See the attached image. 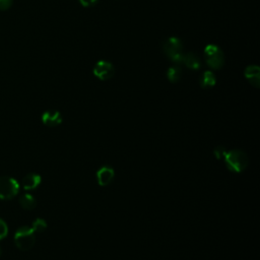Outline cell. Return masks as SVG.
Masks as SVG:
<instances>
[{
  "instance_id": "cell-1",
  "label": "cell",
  "mask_w": 260,
  "mask_h": 260,
  "mask_svg": "<svg viewBox=\"0 0 260 260\" xmlns=\"http://www.w3.org/2000/svg\"><path fill=\"white\" fill-rule=\"evenodd\" d=\"M224 159L228 170L232 173H242L249 165L247 154L240 150H233L226 153Z\"/></svg>"
},
{
  "instance_id": "cell-2",
  "label": "cell",
  "mask_w": 260,
  "mask_h": 260,
  "mask_svg": "<svg viewBox=\"0 0 260 260\" xmlns=\"http://www.w3.org/2000/svg\"><path fill=\"white\" fill-rule=\"evenodd\" d=\"M183 45L181 41L176 37H171L167 39L163 44V51L168 56V58L174 63L178 64L183 59Z\"/></svg>"
},
{
  "instance_id": "cell-3",
  "label": "cell",
  "mask_w": 260,
  "mask_h": 260,
  "mask_svg": "<svg viewBox=\"0 0 260 260\" xmlns=\"http://www.w3.org/2000/svg\"><path fill=\"white\" fill-rule=\"evenodd\" d=\"M36 242L35 232L30 227H21L19 228L14 235V243L15 245L23 251L30 250L34 247Z\"/></svg>"
},
{
  "instance_id": "cell-4",
  "label": "cell",
  "mask_w": 260,
  "mask_h": 260,
  "mask_svg": "<svg viewBox=\"0 0 260 260\" xmlns=\"http://www.w3.org/2000/svg\"><path fill=\"white\" fill-rule=\"evenodd\" d=\"M205 58L208 65L215 70L221 69L225 64V56L220 47L210 44L205 48Z\"/></svg>"
},
{
  "instance_id": "cell-5",
  "label": "cell",
  "mask_w": 260,
  "mask_h": 260,
  "mask_svg": "<svg viewBox=\"0 0 260 260\" xmlns=\"http://www.w3.org/2000/svg\"><path fill=\"white\" fill-rule=\"evenodd\" d=\"M19 185L17 181L11 177H0V199L8 200L15 197L18 193Z\"/></svg>"
},
{
  "instance_id": "cell-6",
  "label": "cell",
  "mask_w": 260,
  "mask_h": 260,
  "mask_svg": "<svg viewBox=\"0 0 260 260\" xmlns=\"http://www.w3.org/2000/svg\"><path fill=\"white\" fill-rule=\"evenodd\" d=\"M115 72L114 66L111 62L106 60H101L97 62L94 67V75L101 80H108L113 77Z\"/></svg>"
},
{
  "instance_id": "cell-7",
  "label": "cell",
  "mask_w": 260,
  "mask_h": 260,
  "mask_svg": "<svg viewBox=\"0 0 260 260\" xmlns=\"http://www.w3.org/2000/svg\"><path fill=\"white\" fill-rule=\"evenodd\" d=\"M115 177V171L110 166H103L97 172V181L102 187L108 186L112 183Z\"/></svg>"
},
{
  "instance_id": "cell-8",
  "label": "cell",
  "mask_w": 260,
  "mask_h": 260,
  "mask_svg": "<svg viewBox=\"0 0 260 260\" xmlns=\"http://www.w3.org/2000/svg\"><path fill=\"white\" fill-rule=\"evenodd\" d=\"M42 121L46 126L56 127L62 123V116L58 111H47L42 115Z\"/></svg>"
},
{
  "instance_id": "cell-9",
  "label": "cell",
  "mask_w": 260,
  "mask_h": 260,
  "mask_svg": "<svg viewBox=\"0 0 260 260\" xmlns=\"http://www.w3.org/2000/svg\"><path fill=\"white\" fill-rule=\"evenodd\" d=\"M246 79L254 88L258 89L260 86V68L257 65H249L244 72Z\"/></svg>"
},
{
  "instance_id": "cell-10",
  "label": "cell",
  "mask_w": 260,
  "mask_h": 260,
  "mask_svg": "<svg viewBox=\"0 0 260 260\" xmlns=\"http://www.w3.org/2000/svg\"><path fill=\"white\" fill-rule=\"evenodd\" d=\"M42 182V178L38 174H27L22 179V186L25 190H34L36 189Z\"/></svg>"
},
{
  "instance_id": "cell-11",
  "label": "cell",
  "mask_w": 260,
  "mask_h": 260,
  "mask_svg": "<svg viewBox=\"0 0 260 260\" xmlns=\"http://www.w3.org/2000/svg\"><path fill=\"white\" fill-rule=\"evenodd\" d=\"M182 63H184V65L191 70H198L201 67L200 59L193 53H188L184 55Z\"/></svg>"
},
{
  "instance_id": "cell-12",
  "label": "cell",
  "mask_w": 260,
  "mask_h": 260,
  "mask_svg": "<svg viewBox=\"0 0 260 260\" xmlns=\"http://www.w3.org/2000/svg\"><path fill=\"white\" fill-rule=\"evenodd\" d=\"M217 78L216 75L212 71H206L201 75L200 78V85L204 89H212L216 85Z\"/></svg>"
},
{
  "instance_id": "cell-13",
  "label": "cell",
  "mask_w": 260,
  "mask_h": 260,
  "mask_svg": "<svg viewBox=\"0 0 260 260\" xmlns=\"http://www.w3.org/2000/svg\"><path fill=\"white\" fill-rule=\"evenodd\" d=\"M19 202L24 210H34L37 205V201H36L35 197L31 194L22 195L19 199Z\"/></svg>"
},
{
  "instance_id": "cell-14",
  "label": "cell",
  "mask_w": 260,
  "mask_h": 260,
  "mask_svg": "<svg viewBox=\"0 0 260 260\" xmlns=\"http://www.w3.org/2000/svg\"><path fill=\"white\" fill-rule=\"evenodd\" d=\"M167 77L173 83L179 81L181 78V68L179 66H171L167 71Z\"/></svg>"
},
{
  "instance_id": "cell-15",
  "label": "cell",
  "mask_w": 260,
  "mask_h": 260,
  "mask_svg": "<svg viewBox=\"0 0 260 260\" xmlns=\"http://www.w3.org/2000/svg\"><path fill=\"white\" fill-rule=\"evenodd\" d=\"M32 229L35 233H42L47 229V223L43 219H37L32 226Z\"/></svg>"
},
{
  "instance_id": "cell-16",
  "label": "cell",
  "mask_w": 260,
  "mask_h": 260,
  "mask_svg": "<svg viewBox=\"0 0 260 260\" xmlns=\"http://www.w3.org/2000/svg\"><path fill=\"white\" fill-rule=\"evenodd\" d=\"M7 233H8V228H7L6 223L0 219V240L5 238Z\"/></svg>"
},
{
  "instance_id": "cell-17",
  "label": "cell",
  "mask_w": 260,
  "mask_h": 260,
  "mask_svg": "<svg viewBox=\"0 0 260 260\" xmlns=\"http://www.w3.org/2000/svg\"><path fill=\"white\" fill-rule=\"evenodd\" d=\"M226 153H227L226 149H225L224 147H222V146H218V147H216L215 150H214V156H215L218 160L223 159V158L225 157Z\"/></svg>"
},
{
  "instance_id": "cell-18",
  "label": "cell",
  "mask_w": 260,
  "mask_h": 260,
  "mask_svg": "<svg viewBox=\"0 0 260 260\" xmlns=\"http://www.w3.org/2000/svg\"><path fill=\"white\" fill-rule=\"evenodd\" d=\"M13 0H0V10H7L12 5Z\"/></svg>"
},
{
  "instance_id": "cell-19",
  "label": "cell",
  "mask_w": 260,
  "mask_h": 260,
  "mask_svg": "<svg viewBox=\"0 0 260 260\" xmlns=\"http://www.w3.org/2000/svg\"><path fill=\"white\" fill-rule=\"evenodd\" d=\"M78 1L84 7H91V6H94L95 4H97L99 0H78Z\"/></svg>"
},
{
  "instance_id": "cell-20",
  "label": "cell",
  "mask_w": 260,
  "mask_h": 260,
  "mask_svg": "<svg viewBox=\"0 0 260 260\" xmlns=\"http://www.w3.org/2000/svg\"><path fill=\"white\" fill-rule=\"evenodd\" d=\"M1 252H2V251H1V248H0V255H1Z\"/></svg>"
}]
</instances>
